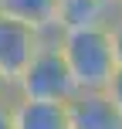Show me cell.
I'll return each instance as SVG.
<instances>
[{"mask_svg":"<svg viewBox=\"0 0 122 129\" xmlns=\"http://www.w3.org/2000/svg\"><path fill=\"white\" fill-rule=\"evenodd\" d=\"M58 51H61L64 64H68V75H71L78 92H102L109 85L112 71H115L105 27L58 34Z\"/></svg>","mask_w":122,"mask_h":129,"instance_id":"cell-1","label":"cell"},{"mask_svg":"<svg viewBox=\"0 0 122 129\" xmlns=\"http://www.w3.org/2000/svg\"><path fill=\"white\" fill-rule=\"evenodd\" d=\"M75 82L68 75L61 51H58V34L44 38V44L37 48V54L31 58L20 78L14 82V95L17 99H31V102H71L75 99Z\"/></svg>","mask_w":122,"mask_h":129,"instance_id":"cell-2","label":"cell"},{"mask_svg":"<svg viewBox=\"0 0 122 129\" xmlns=\"http://www.w3.org/2000/svg\"><path fill=\"white\" fill-rule=\"evenodd\" d=\"M44 38H51V34H41L34 27H27L20 20H10V17L0 14V75L10 85L31 64V58L37 54V48L44 44Z\"/></svg>","mask_w":122,"mask_h":129,"instance_id":"cell-3","label":"cell"},{"mask_svg":"<svg viewBox=\"0 0 122 129\" xmlns=\"http://www.w3.org/2000/svg\"><path fill=\"white\" fill-rule=\"evenodd\" d=\"M68 129H122V116L112 109L105 92H75L71 102H64Z\"/></svg>","mask_w":122,"mask_h":129,"instance_id":"cell-4","label":"cell"},{"mask_svg":"<svg viewBox=\"0 0 122 129\" xmlns=\"http://www.w3.org/2000/svg\"><path fill=\"white\" fill-rule=\"evenodd\" d=\"M115 17V4L109 0H54V31H88L105 27Z\"/></svg>","mask_w":122,"mask_h":129,"instance_id":"cell-5","label":"cell"},{"mask_svg":"<svg viewBox=\"0 0 122 129\" xmlns=\"http://www.w3.org/2000/svg\"><path fill=\"white\" fill-rule=\"evenodd\" d=\"M10 122L14 129H68V112L61 102H31L10 99Z\"/></svg>","mask_w":122,"mask_h":129,"instance_id":"cell-6","label":"cell"},{"mask_svg":"<svg viewBox=\"0 0 122 129\" xmlns=\"http://www.w3.org/2000/svg\"><path fill=\"white\" fill-rule=\"evenodd\" d=\"M0 14L41 34H58L54 31V0H0Z\"/></svg>","mask_w":122,"mask_h":129,"instance_id":"cell-7","label":"cell"},{"mask_svg":"<svg viewBox=\"0 0 122 129\" xmlns=\"http://www.w3.org/2000/svg\"><path fill=\"white\" fill-rule=\"evenodd\" d=\"M105 38H109V51H112L115 68H122V14L119 10H115V17L105 24Z\"/></svg>","mask_w":122,"mask_h":129,"instance_id":"cell-8","label":"cell"},{"mask_svg":"<svg viewBox=\"0 0 122 129\" xmlns=\"http://www.w3.org/2000/svg\"><path fill=\"white\" fill-rule=\"evenodd\" d=\"M102 92H105V99L112 102V109H115L119 116H122V68H115V71H112L109 85H105Z\"/></svg>","mask_w":122,"mask_h":129,"instance_id":"cell-9","label":"cell"},{"mask_svg":"<svg viewBox=\"0 0 122 129\" xmlns=\"http://www.w3.org/2000/svg\"><path fill=\"white\" fill-rule=\"evenodd\" d=\"M0 129H14V122H10V99L0 102Z\"/></svg>","mask_w":122,"mask_h":129,"instance_id":"cell-10","label":"cell"},{"mask_svg":"<svg viewBox=\"0 0 122 129\" xmlns=\"http://www.w3.org/2000/svg\"><path fill=\"white\" fill-rule=\"evenodd\" d=\"M4 99H14V85L0 75V102H4Z\"/></svg>","mask_w":122,"mask_h":129,"instance_id":"cell-11","label":"cell"},{"mask_svg":"<svg viewBox=\"0 0 122 129\" xmlns=\"http://www.w3.org/2000/svg\"><path fill=\"white\" fill-rule=\"evenodd\" d=\"M115 10H119V14H122V0H119V4H115Z\"/></svg>","mask_w":122,"mask_h":129,"instance_id":"cell-12","label":"cell"},{"mask_svg":"<svg viewBox=\"0 0 122 129\" xmlns=\"http://www.w3.org/2000/svg\"><path fill=\"white\" fill-rule=\"evenodd\" d=\"M109 4H119V0H109Z\"/></svg>","mask_w":122,"mask_h":129,"instance_id":"cell-13","label":"cell"}]
</instances>
